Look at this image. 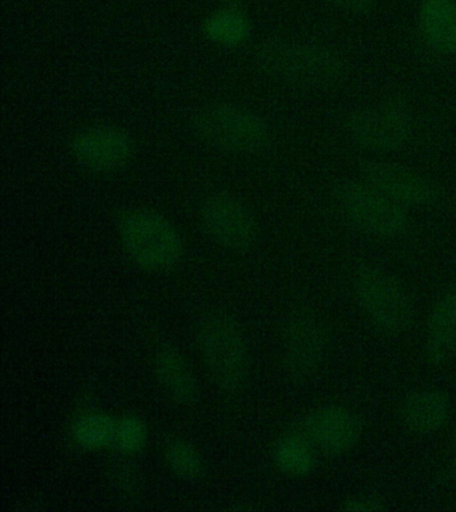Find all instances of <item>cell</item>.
<instances>
[{"mask_svg": "<svg viewBox=\"0 0 456 512\" xmlns=\"http://www.w3.org/2000/svg\"><path fill=\"white\" fill-rule=\"evenodd\" d=\"M117 234L126 256L142 271L169 272L184 260V237L172 220L156 209H126L118 218Z\"/></svg>", "mask_w": 456, "mask_h": 512, "instance_id": "1", "label": "cell"}, {"mask_svg": "<svg viewBox=\"0 0 456 512\" xmlns=\"http://www.w3.org/2000/svg\"><path fill=\"white\" fill-rule=\"evenodd\" d=\"M257 69L283 85L319 89L339 81L344 66L339 55L315 43L268 39L255 51Z\"/></svg>", "mask_w": 456, "mask_h": 512, "instance_id": "2", "label": "cell"}, {"mask_svg": "<svg viewBox=\"0 0 456 512\" xmlns=\"http://www.w3.org/2000/svg\"><path fill=\"white\" fill-rule=\"evenodd\" d=\"M190 129L206 148L232 156H255L271 141V127L264 117L232 102L201 106L190 118Z\"/></svg>", "mask_w": 456, "mask_h": 512, "instance_id": "3", "label": "cell"}, {"mask_svg": "<svg viewBox=\"0 0 456 512\" xmlns=\"http://www.w3.org/2000/svg\"><path fill=\"white\" fill-rule=\"evenodd\" d=\"M196 337L213 383L228 394L241 390L251 371V355L240 325L225 313H209L198 323Z\"/></svg>", "mask_w": 456, "mask_h": 512, "instance_id": "4", "label": "cell"}, {"mask_svg": "<svg viewBox=\"0 0 456 512\" xmlns=\"http://www.w3.org/2000/svg\"><path fill=\"white\" fill-rule=\"evenodd\" d=\"M359 307L379 329L390 335L406 332L414 320V307L403 285L379 268L360 269L354 280Z\"/></svg>", "mask_w": 456, "mask_h": 512, "instance_id": "5", "label": "cell"}, {"mask_svg": "<svg viewBox=\"0 0 456 512\" xmlns=\"http://www.w3.org/2000/svg\"><path fill=\"white\" fill-rule=\"evenodd\" d=\"M348 133L360 148L374 153H394L412 137V115L400 99H387L355 110L348 117Z\"/></svg>", "mask_w": 456, "mask_h": 512, "instance_id": "6", "label": "cell"}, {"mask_svg": "<svg viewBox=\"0 0 456 512\" xmlns=\"http://www.w3.org/2000/svg\"><path fill=\"white\" fill-rule=\"evenodd\" d=\"M337 201L348 220L371 236L390 240L408 228L407 209L367 181L340 185Z\"/></svg>", "mask_w": 456, "mask_h": 512, "instance_id": "7", "label": "cell"}, {"mask_svg": "<svg viewBox=\"0 0 456 512\" xmlns=\"http://www.w3.org/2000/svg\"><path fill=\"white\" fill-rule=\"evenodd\" d=\"M198 218L206 236L231 252H248L259 238V226L252 210L229 193L205 197L198 209Z\"/></svg>", "mask_w": 456, "mask_h": 512, "instance_id": "8", "label": "cell"}, {"mask_svg": "<svg viewBox=\"0 0 456 512\" xmlns=\"http://www.w3.org/2000/svg\"><path fill=\"white\" fill-rule=\"evenodd\" d=\"M328 352V332L323 319L315 312H296L288 320L283 337L285 372L295 381L316 375Z\"/></svg>", "mask_w": 456, "mask_h": 512, "instance_id": "9", "label": "cell"}, {"mask_svg": "<svg viewBox=\"0 0 456 512\" xmlns=\"http://www.w3.org/2000/svg\"><path fill=\"white\" fill-rule=\"evenodd\" d=\"M133 137L124 127L98 123L83 127L71 138L70 153L89 172L105 174L128 165L134 156Z\"/></svg>", "mask_w": 456, "mask_h": 512, "instance_id": "10", "label": "cell"}, {"mask_svg": "<svg viewBox=\"0 0 456 512\" xmlns=\"http://www.w3.org/2000/svg\"><path fill=\"white\" fill-rule=\"evenodd\" d=\"M317 451L328 456L347 454L358 446L363 435L362 419L344 406H324L309 412L299 428Z\"/></svg>", "mask_w": 456, "mask_h": 512, "instance_id": "11", "label": "cell"}, {"mask_svg": "<svg viewBox=\"0 0 456 512\" xmlns=\"http://www.w3.org/2000/svg\"><path fill=\"white\" fill-rule=\"evenodd\" d=\"M364 181L375 186L404 208H424L438 201L434 182L407 166L394 162H368L363 168Z\"/></svg>", "mask_w": 456, "mask_h": 512, "instance_id": "12", "label": "cell"}, {"mask_svg": "<svg viewBox=\"0 0 456 512\" xmlns=\"http://www.w3.org/2000/svg\"><path fill=\"white\" fill-rule=\"evenodd\" d=\"M154 373L165 394L180 406H192L200 398V384L188 359L174 345L164 344L154 355Z\"/></svg>", "mask_w": 456, "mask_h": 512, "instance_id": "13", "label": "cell"}, {"mask_svg": "<svg viewBox=\"0 0 456 512\" xmlns=\"http://www.w3.org/2000/svg\"><path fill=\"white\" fill-rule=\"evenodd\" d=\"M400 418L416 435H432L450 422L451 400L439 390L415 391L403 400Z\"/></svg>", "mask_w": 456, "mask_h": 512, "instance_id": "14", "label": "cell"}, {"mask_svg": "<svg viewBox=\"0 0 456 512\" xmlns=\"http://www.w3.org/2000/svg\"><path fill=\"white\" fill-rule=\"evenodd\" d=\"M418 29L434 53L455 57L456 0H420Z\"/></svg>", "mask_w": 456, "mask_h": 512, "instance_id": "15", "label": "cell"}, {"mask_svg": "<svg viewBox=\"0 0 456 512\" xmlns=\"http://www.w3.org/2000/svg\"><path fill=\"white\" fill-rule=\"evenodd\" d=\"M456 352V291L440 297L428 319L426 355L431 363L447 361Z\"/></svg>", "mask_w": 456, "mask_h": 512, "instance_id": "16", "label": "cell"}, {"mask_svg": "<svg viewBox=\"0 0 456 512\" xmlns=\"http://www.w3.org/2000/svg\"><path fill=\"white\" fill-rule=\"evenodd\" d=\"M202 34L210 45L226 50L237 49L251 39L252 21L239 7H218L204 19Z\"/></svg>", "mask_w": 456, "mask_h": 512, "instance_id": "17", "label": "cell"}, {"mask_svg": "<svg viewBox=\"0 0 456 512\" xmlns=\"http://www.w3.org/2000/svg\"><path fill=\"white\" fill-rule=\"evenodd\" d=\"M273 462L291 478H304L315 471L317 450L300 430L281 436L273 448Z\"/></svg>", "mask_w": 456, "mask_h": 512, "instance_id": "18", "label": "cell"}, {"mask_svg": "<svg viewBox=\"0 0 456 512\" xmlns=\"http://www.w3.org/2000/svg\"><path fill=\"white\" fill-rule=\"evenodd\" d=\"M116 422L117 419L106 412H82L71 423L70 438L83 451L106 450L113 447Z\"/></svg>", "mask_w": 456, "mask_h": 512, "instance_id": "19", "label": "cell"}, {"mask_svg": "<svg viewBox=\"0 0 456 512\" xmlns=\"http://www.w3.org/2000/svg\"><path fill=\"white\" fill-rule=\"evenodd\" d=\"M165 462L178 478L196 480L204 474L205 463L201 452L185 439H172L165 447Z\"/></svg>", "mask_w": 456, "mask_h": 512, "instance_id": "20", "label": "cell"}, {"mask_svg": "<svg viewBox=\"0 0 456 512\" xmlns=\"http://www.w3.org/2000/svg\"><path fill=\"white\" fill-rule=\"evenodd\" d=\"M149 440L148 424L140 416L126 414L117 419L113 447L130 458L144 451Z\"/></svg>", "mask_w": 456, "mask_h": 512, "instance_id": "21", "label": "cell"}, {"mask_svg": "<svg viewBox=\"0 0 456 512\" xmlns=\"http://www.w3.org/2000/svg\"><path fill=\"white\" fill-rule=\"evenodd\" d=\"M110 480L114 488L125 496H134L141 491L142 475L136 464L128 459L117 460L110 468Z\"/></svg>", "mask_w": 456, "mask_h": 512, "instance_id": "22", "label": "cell"}, {"mask_svg": "<svg viewBox=\"0 0 456 512\" xmlns=\"http://www.w3.org/2000/svg\"><path fill=\"white\" fill-rule=\"evenodd\" d=\"M382 499L370 494H359L350 496L344 500L343 510L354 512H372L383 510Z\"/></svg>", "mask_w": 456, "mask_h": 512, "instance_id": "23", "label": "cell"}, {"mask_svg": "<svg viewBox=\"0 0 456 512\" xmlns=\"http://www.w3.org/2000/svg\"><path fill=\"white\" fill-rule=\"evenodd\" d=\"M331 2L340 9L360 13V11L370 9L375 0H331Z\"/></svg>", "mask_w": 456, "mask_h": 512, "instance_id": "24", "label": "cell"}, {"mask_svg": "<svg viewBox=\"0 0 456 512\" xmlns=\"http://www.w3.org/2000/svg\"><path fill=\"white\" fill-rule=\"evenodd\" d=\"M454 470H456V452H455V456H454Z\"/></svg>", "mask_w": 456, "mask_h": 512, "instance_id": "25", "label": "cell"}, {"mask_svg": "<svg viewBox=\"0 0 456 512\" xmlns=\"http://www.w3.org/2000/svg\"><path fill=\"white\" fill-rule=\"evenodd\" d=\"M226 2H232V0H226Z\"/></svg>", "mask_w": 456, "mask_h": 512, "instance_id": "26", "label": "cell"}]
</instances>
